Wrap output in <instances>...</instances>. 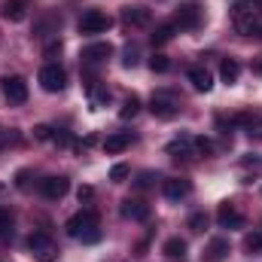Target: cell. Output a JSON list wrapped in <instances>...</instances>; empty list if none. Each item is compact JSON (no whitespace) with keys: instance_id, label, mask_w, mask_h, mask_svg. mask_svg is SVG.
<instances>
[{"instance_id":"cell-4","label":"cell","mask_w":262,"mask_h":262,"mask_svg":"<svg viewBox=\"0 0 262 262\" xmlns=\"http://www.w3.org/2000/svg\"><path fill=\"white\" fill-rule=\"evenodd\" d=\"M3 82V95H6V101L9 104H25L28 101V82H25V76H3L0 79Z\"/></svg>"},{"instance_id":"cell-20","label":"cell","mask_w":262,"mask_h":262,"mask_svg":"<svg viewBox=\"0 0 262 262\" xmlns=\"http://www.w3.org/2000/svg\"><path fill=\"white\" fill-rule=\"evenodd\" d=\"M174 31H177V25H174V21H165V25H159V28L152 31V46H165V43L174 37Z\"/></svg>"},{"instance_id":"cell-29","label":"cell","mask_w":262,"mask_h":262,"mask_svg":"<svg viewBox=\"0 0 262 262\" xmlns=\"http://www.w3.org/2000/svg\"><path fill=\"white\" fill-rule=\"evenodd\" d=\"M34 137H37V140H52V137H55V128H49V125H37V128H34Z\"/></svg>"},{"instance_id":"cell-35","label":"cell","mask_w":262,"mask_h":262,"mask_svg":"<svg viewBox=\"0 0 262 262\" xmlns=\"http://www.w3.org/2000/svg\"><path fill=\"white\" fill-rule=\"evenodd\" d=\"M137 64V49H128L125 52V67H134Z\"/></svg>"},{"instance_id":"cell-1","label":"cell","mask_w":262,"mask_h":262,"mask_svg":"<svg viewBox=\"0 0 262 262\" xmlns=\"http://www.w3.org/2000/svg\"><path fill=\"white\" fill-rule=\"evenodd\" d=\"M67 235L79 238L82 244H98L101 241V226H98V213L95 210H79L76 216L67 220Z\"/></svg>"},{"instance_id":"cell-14","label":"cell","mask_w":262,"mask_h":262,"mask_svg":"<svg viewBox=\"0 0 262 262\" xmlns=\"http://www.w3.org/2000/svg\"><path fill=\"white\" fill-rule=\"evenodd\" d=\"M28 6H31V0H6L3 3V18L6 21H25Z\"/></svg>"},{"instance_id":"cell-12","label":"cell","mask_w":262,"mask_h":262,"mask_svg":"<svg viewBox=\"0 0 262 262\" xmlns=\"http://www.w3.org/2000/svg\"><path fill=\"white\" fill-rule=\"evenodd\" d=\"M149 110H152V116H159V119H174V116H177V104H174L171 98H165V95H156V98L149 101Z\"/></svg>"},{"instance_id":"cell-27","label":"cell","mask_w":262,"mask_h":262,"mask_svg":"<svg viewBox=\"0 0 262 262\" xmlns=\"http://www.w3.org/2000/svg\"><path fill=\"white\" fill-rule=\"evenodd\" d=\"M110 104V92L107 89H92V107H107Z\"/></svg>"},{"instance_id":"cell-11","label":"cell","mask_w":262,"mask_h":262,"mask_svg":"<svg viewBox=\"0 0 262 262\" xmlns=\"http://www.w3.org/2000/svg\"><path fill=\"white\" fill-rule=\"evenodd\" d=\"M110 55H113V46H110V43H92V46H85V49H82V61H85V64L107 61Z\"/></svg>"},{"instance_id":"cell-15","label":"cell","mask_w":262,"mask_h":262,"mask_svg":"<svg viewBox=\"0 0 262 262\" xmlns=\"http://www.w3.org/2000/svg\"><path fill=\"white\" fill-rule=\"evenodd\" d=\"M189 82L195 85L198 92H210L213 89V76L207 67H189Z\"/></svg>"},{"instance_id":"cell-34","label":"cell","mask_w":262,"mask_h":262,"mask_svg":"<svg viewBox=\"0 0 262 262\" xmlns=\"http://www.w3.org/2000/svg\"><path fill=\"white\" fill-rule=\"evenodd\" d=\"M149 183H152V174H149V171H146V174H140V177H137V189H146V186H149Z\"/></svg>"},{"instance_id":"cell-3","label":"cell","mask_w":262,"mask_h":262,"mask_svg":"<svg viewBox=\"0 0 262 262\" xmlns=\"http://www.w3.org/2000/svg\"><path fill=\"white\" fill-rule=\"evenodd\" d=\"M113 25V18L101 9H85L82 18H79V34H104L107 28Z\"/></svg>"},{"instance_id":"cell-16","label":"cell","mask_w":262,"mask_h":262,"mask_svg":"<svg viewBox=\"0 0 262 262\" xmlns=\"http://www.w3.org/2000/svg\"><path fill=\"white\" fill-rule=\"evenodd\" d=\"M226 253H229V241L226 238H213L207 244V250H204V262H223Z\"/></svg>"},{"instance_id":"cell-32","label":"cell","mask_w":262,"mask_h":262,"mask_svg":"<svg viewBox=\"0 0 262 262\" xmlns=\"http://www.w3.org/2000/svg\"><path fill=\"white\" fill-rule=\"evenodd\" d=\"M247 134H250L253 140H262V122H250V128H247Z\"/></svg>"},{"instance_id":"cell-18","label":"cell","mask_w":262,"mask_h":262,"mask_svg":"<svg viewBox=\"0 0 262 262\" xmlns=\"http://www.w3.org/2000/svg\"><path fill=\"white\" fill-rule=\"evenodd\" d=\"M220 76H223V82H226V85H235V82H238V76H241V64H238L235 58H226V61L220 64Z\"/></svg>"},{"instance_id":"cell-31","label":"cell","mask_w":262,"mask_h":262,"mask_svg":"<svg viewBox=\"0 0 262 262\" xmlns=\"http://www.w3.org/2000/svg\"><path fill=\"white\" fill-rule=\"evenodd\" d=\"M76 195H79V204H82V201H92V198H95V189H92V186H79Z\"/></svg>"},{"instance_id":"cell-23","label":"cell","mask_w":262,"mask_h":262,"mask_svg":"<svg viewBox=\"0 0 262 262\" xmlns=\"http://www.w3.org/2000/svg\"><path fill=\"white\" fill-rule=\"evenodd\" d=\"M137 113H140V98H137V95H128L125 104H122V110H119V116H122V119H134Z\"/></svg>"},{"instance_id":"cell-28","label":"cell","mask_w":262,"mask_h":262,"mask_svg":"<svg viewBox=\"0 0 262 262\" xmlns=\"http://www.w3.org/2000/svg\"><path fill=\"white\" fill-rule=\"evenodd\" d=\"M128 174H131L128 165H113V171H110V180H113V183H122Z\"/></svg>"},{"instance_id":"cell-17","label":"cell","mask_w":262,"mask_h":262,"mask_svg":"<svg viewBox=\"0 0 262 262\" xmlns=\"http://www.w3.org/2000/svg\"><path fill=\"white\" fill-rule=\"evenodd\" d=\"M128 143H131V134H128V131H116V134H107V140H104V149H107L110 156H116V152H122Z\"/></svg>"},{"instance_id":"cell-21","label":"cell","mask_w":262,"mask_h":262,"mask_svg":"<svg viewBox=\"0 0 262 262\" xmlns=\"http://www.w3.org/2000/svg\"><path fill=\"white\" fill-rule=\"evenodd\" d=\"M192 137H180V140H171L168 143V152L174 156V159H180V156H192Z\"/></svg>"},{"instance_id":"cell-30","label":"cell","mask_w":262,"mask_h":262,"mask_svg":"<svg viewBox=\"0 0 262 262\" xmlns=\"http://www.w3.org/2000/svg\"><path fill=\"white\" fill-rule=\"evenodd\" d=\"M192 143H195L198 152H213V143H210L207 137H192Z\"/></svg>"},{"instance_id":"cell-6","label":"cell","mask_w":262,"mask_h":262,"mask_svg":"<svg viewBox=\"0 0 262 262\" xmlns=\"http://www.w3.org/2000/svg\"><path fill=\"white\" fill-rule=\"evenodd\" d=\"M174 25H177V28H186V31L198 28V25H201V6H198L195 0L183 3V6L177 9V15H174Z\"/></svg>"},{"instance_id":"cell-8","label":"cell","mask_w":262,"mask_h":262,"mask_svg":"<svg viewBox=\"0 0 262 262\" xmlns=\"http://www.w3.org/2000/svg\"><path fill=\"white\" fill-rule=\"evenodd\" d=\"M67 189H70V180H67V177H46V180H40V192L49 198V201L64 198Z\"/></svg>"},{"instance_id":"cell-13","label":"cell","mask_w":262,"mask_h":262,"mask_svg":"<svg viewBox=\"0 0 262 262\" xmlns=\"http://www.w3.org/2000/svg\"><path fill=\"white\" fill-rule=\"evenodd\" d=\"M122 18H125L128 25H137V28H146V25L152 21V12H149L146 6H125V9H122Z\"/></svg>"},{"instance_id":"cell-22","label":"cell","mask_w":262,"mask_h":262,"mask_svg":"<svg viewBox=\"0 0 262 262\" xmlns=\"http://www.w3.org/2000/svg\"><path fill=\"white\" fill-rule=\"evenodd\" d=\"M207 213L204 210H195V213H189V220H186V226H189V232H195V235H201L204 229H207Z\"/></svg>"},{"instance_id":"cell-25","label":"cell","mask_w":262,"mask_h":262,"mask_svg":"<svg viewBox=\"0 0 262 262\" xmlns=\"http://www.w3.org/2000/svg\"><path fill=\"white\" fill-rule=\"evenodd\" d=\"M244 250L247 253H262V232H250L244 238Z\"/></svg>"},{"instance_id":"cell-5","label":"cell","mask_w":262,"mask_h":262,"mask_svg":"<svg viewBox=\"0 0 262 262\" xmlns=\"http://www.w3.org/2000/svg\"><path fill=\"white\" fill-rule=\"evenodd\" d=\"M40 85L46 89V92H61L67 85V73L64 67L58 64H46L43 70H40Z\"/></svg>"},{"instance_id":"cell-24","label":"cell","mask_w":262,"mask_h":262,"mask_svg":"<svg viewBox=\"0 0 262 262\" xmlns=\"http://www.w3.org/2000/svg\"><path fill=\"white\" fill-rule=\"evenodd\" d=\"M149 67H152V73H168V70H171V58L162 55V52H156V55L149 58Z\"/></svg>"},{"instance_id":"cell-10","label":"cell","mask_w":262,"mask_h":262,"mask_svg":"<svg viewBox=\"0 0 262 262\" xmlns=\"http://www.w3.org/2000/svg\"><path fill=\"white\" fill-rule=\"evenodd\" d=\"M122 216L125 220H134V223H143L149 216V204L146 201H137V198H125L122 201Z\"/></svg>"},{"instance_id":"cell-37","label":"cell","mask_w":262,"mask_h":262,"mask_svg":"<svg viewBox=\"0 0 262 262\" xmlns=\"http://www.w3.org/2000/svg\"><path fill=\"white\" fill-rule=\"evenodd\" d=\"M253 37H262V21L256 25V31H253Z\"/></svg>"},{"instance_id":"cell-36","label":"cell","mask_w":262,"mask_h":262,"mask_svg":"<svg viewBox=\"0 0 262 262\" xmlns=\"http://www.w3.org/2000/svg\"><path fill=\"white\" fill-rule=\"evenodd\" d=\"M52 140H55V143H70V134H64V131H55V137H52Z\"/></svg>"},{"instance_id":"cell-39","label":"cell","mask_w":262,"mask_h":262,"mask_svg":"<svg viewBox=\"0 0 262 262\" xmlns=\"http://www.w3.org/2000/svg\"><path fill=\"white\" fill-rule=\"evenodd\" d=\"M0 189H3V183H0Z\"/></svg>"},{"instance_id":"cell-7","label":"cell","mask_w":262,"mask_h":262,"mask_svg":"<svg viewBox=\"0 0 262 262\" xmlns=\"http://www.w3.org/2000/svg\"><path fill=\"white\" fill-rule=\"evenodd\" d=\"M216 223H220V229H241L244 226V216H241V210L232 201H223L220 210H216Z\"/></svg>"},{"instance_id":"cell-2","label":"cell","mask_w":262,"mask_h":262,"mask_svg":"<svg viewBox=\"0 0 262 262\" xmlns=\"http://www.w3.org/2000/svg\"><path fill=\"white\" fill-rule=\"evenodd\" d=\"M28 247H31V253H34L37 262H55L58 259V244H55L46 232H34V235L28 238Z\"/></svg>"},{"instance_id":"cell-33","label":"cell","mask_w":262,"mask_h":262,"mask_svg":"<svg viewBox=\"0 0 262 262\" xmlns=\"http://www.w3.org/2000/svg\"><path fill=\"white\" fill-rule=\"evenodd\" d=\"M15 186H18V189H28V171H18V174H15Z\"/></svg>"},{"instance_id":"cell-26","label":"cell","mask_w":262,"mask_h":262,"mask_svg":"<svg viewBox=\"0 0 262 262\" xmlns=\"http://www.w3.org/2000/svg\"><path fill=\"white\" fill-rule=\"evenodd\" d=\"M9 235H12V213L0 207V238H9Z\"/></svg>"},{"instance_id":"cell-9","label":"cell","mask_w":262,"mask_h":262,"mask_svg":"<svg viewBox=\"0 0 262 262\" xmlns=\"http://www.w3.org/2000/svg\"><path fill=\"white\" fill-rule=\"evenodd\" d=\"M162 192H165L168 201H180V198H186L189 192H192V183H189L186 177H171V180H165Z\"/></svg>"},{"instance_id":"cell-19","label":"cell","mask_w":262,"mask_h":262,"mask_svg":"<svg viewBox=\"0 0 262 262\" xmlns=\"http://www.w3.org/2000/svg\"><path fill=\"white\" fill-rule=\"evenodd\" d=\"M162 253L171 256V259H183V256H186V241H183V238H168L165 247H162Z\"/></svg>"},{"instance_id":"cell-38","label":"cell","mask_w":262,"mask_h":262,"mask_svg":"<svg viewBox=\"0 0 262 262\" xmlns=\"http://www.w3.org/2000/svg\"><path fill=\"white\" fill-rule=\"evenodd\" d=\"M259 73H262V64H259Z\"/></svg>"}]
</instances>
